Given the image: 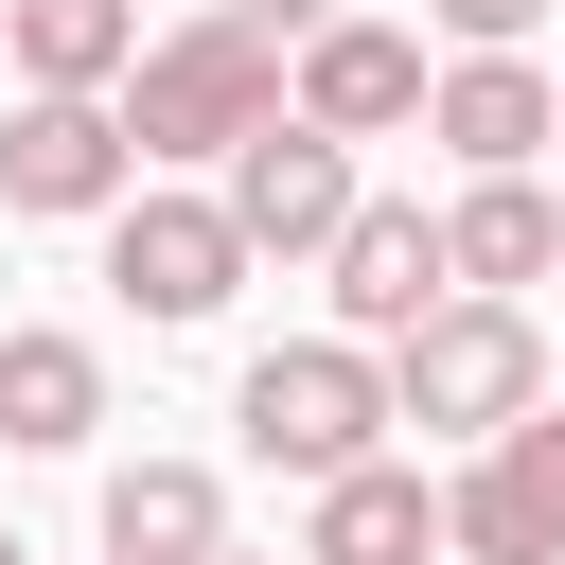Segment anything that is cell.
<instances>
[{
	"instance_id": "2e32d148",
	"label": "cell",
	"mask_w": 565,
	"mask_h": 565,
	"mask_svg": "<svg viewBox=\"0 0 565 565\" xmlns=\"http://www.w3.org/2000/svg\"><path fill=\"white\" fill-rule=\"evenodd\" d=\"M424 18H441V35H459V53H512V35H530V18H547V0H424Z\"/></svg>"
},
{
	"instance_id": "52a82bcc",
	"label": "cell",
	"mask_w": 565,
	"mask_h": 565,
	"mask_svg": "<svg viewBox=\"0 0 565 565\" xmlns=\"http://www.w3.org/2000/svg\"><path fill=\"white\" fill-rule=\"evenodd\" d=\"M106 282L177 335V318H212L230 282H247V230H230V194H141L124 177V212H106Z\"/></svg>"
},
{
	"instance_id": "44dd1931",
	"label": "cell",
	"mask_w": 565,
	"mask_h": 565,
	"mask_svg": "<svg viewBox=\"0 0 565 565\" xmlns=\"http://www.w3.org/2000/svg\"><path fill=\"white\" fill-rule=\"evenodd\" d=\"M106 565H124V547H106Z\"/></svg>"
},
{
	"instance_id": "3957f363",
	"label": "cell",
	"mask_w": 565,
	"mask_h": 565,
	"mask_svg": "<svg viewBox=\"0 0 565 565\" xmlns=\"http://www.w3.org/2000/svg\"><path fill=\"white\" fill-rule=\"evenodd\" d=\"M230 424H247V459H282V477L318 494V477H335V459H371L406 406H388V353H371V335H282V353H247Z\"/></svg>"
},
{
	"instance_id": "6da1fadb",
	"label": "cell",
	"mask_w": 565,
	"mask_h": 565,
	"mask_svg": "<svg viewBox=\"0 0 565 565\" xmlns=\"http://www.w3.org/2000/svg\"><path fill=\"white\" fill-rule=\"evenodd\" d=\"M247 124H282V35L265 18H177V35H141V71H124V141L141 159H230Z\"/></svg>"
},
{
	"instance_id": "e0dca14e",
	"label": "cell",
	"mask_w": 565,
	"mask_h": 565,
	"mask_svg": "<svg viewBox=\"0 0 565 565\" xmlns=\"http://www.w3.org/2000/svg\"><path fill=\"white\" fill-rule=\"evenodd\" d=\"M230 18H265V35H318V18H335V0H230Z\"/></svg>"
},
{
	"instance_id": "5bb4252c",
	"label": "cell",
	"mask_w": 565,
	"mask_h": 565,
	"mask_svg": "<svg viewBox=\"0 0 565 565\" xmlns=\"http://www.w3.org/2000/svg\"><path fill=\"white\" fill-rule=\"evenodd\" d=\"M441 247H459V282H494V300H512V282H547V265H565V212L530 194V159H494V177H459Z\"/></svg>"
},
{
	"instance_id": "9c48e42d",
	"label": "cell",
	"mask_w": 565,
	"mask_h": 565,
	"mask_svg": "<svg viewBox=\"0 0 565 565\" xmlns=\"http://www.w3.org/2000/svg\"><path fill=\"white\" fill-rule=\"evenodd\" d=\"M424 35L406 18H318L300 35V124H335V141H388V124H424Z\"/></svg>"
},
{
	"instance_id": "9a60e30c",
	"label": "cell",
	"mask_w": 565,
	"mask_h": 565,
	"mask_svg": "<svg viewBox=\"0 0 565 565\" xmlns=\"http://www.w3.org/2000/svg\"><path fill=\"white\" fill-rule=\"evenodd\" d=\"M18 88H124L141 71V0H0Z\"/></svg>"
},
{
	"instance_id": "277c9868",
	"label": "cell",
	"mask_w": 565,
	"mask_h": 565,
	"mask_svg": "<svg viewBox=\"0 0 565 565\" xmlns=\"http://www.w3.org/2000/svg\"><path fill=\"white\" fill-rule=\"evenodd\" d=\"M441 547H477V565H565V406H512V424L441 477Z\"/></svg>"
},
{
	"instance_id": "7c38bea8",
	"label": "cell",
	"mask_w": 565,
	"mask_h": 565,
	"mask_svg": "<svg viewBox=\"0 0 565 565\" xmlns=\"http://www.w3.org/2000/svg\"><path fill=\"white\" fill-rule=\"evenodd\" d=\"M88 424H106V353L53 335V318H18V335H0V441H18V459H71Z\"/></svg>"
},
{
	"instance_id": "ba28073f",
	"label": "cell",
	"mask_w": 565,
	"mask_h": 565,
	"mask_svg": "<svg viewBox=\"0 0 565 565\" xmlns=\"http://www.w3.org/2000/svg\"><path fill=\"white\" fill-rule=\"evenodd\" d=\"M318 265H335V335H371V353H388L424 300H459V247H441L424 194H353V230H335Z\"/></svg>"
},
{
	"instance_id": "ac0fdd59",
	"label": "cell",
	"mask_w": 565,
	"mask_h": 565,
	"mask_svg": "<svg viewBox=\"0 0 565 565\" xmlns=\"http://www.w3.org/2000/svg\"><path fill=\"white\" fill-rule=\"evenodd\" d=\"M212 565H265V547H212Z\"/></svg>"
},
{
	"instance_id": "8fae6325",
	"label": "cell",
	"mask_w": 565,
	"mask_h": 565,
	"mask_svg": "<svg viewBox=\"0 0 565 565\" xmlns=\"http://www.w3.org/2000/svg\"><path fill=\"white\" fill-rule=\"evenodd\" d=\"M441 547V494H424V459H335L318 477V512H300V565H424Z\"/></svg>"
},
{
	"instance_id": "ffe728a7",
	"label": "cell",
	"mask_w": 565,
	"mask_h": 565,
	"mask_svg": "<svg viewBox=\"0 0 565 565\" xmlns=\"http://www.w3.org/2000/svg\"><path fill=\"white\" fill-rule=\"evenodd\" d=\"M547 141H565V124H547Z\"/></svg>"
},
{
	"instance_id": "7a4b0ae2",
	"label": "cell",
	"mask_w": 565,
	"mask_h": 565,
	"mask_svg": "<svg viewBox=\"0 0 565 565\" xmlns=\"http://www.w3.org/2000/svg\"><path fill=\"white\" fill-rule=\"evenodd\" d=\"M388 406L441 424V441H494L512 406H547V335H530V300H494V282L424 300V318L388 335Z\"/></svg>"
},
{
	"instance_id": "5b68a950",
	"label": "cell",
	"mask_w": 565,
	"mask_h": 565,
	"mask_svg": "<svg viewBox=\"0 0 565 565\" xmlns=\"http://www.w3.org/2000/svg\"><path fill=\"white\" fill-rule=\"evenodd\" d=\"M230 230H247V265H318L335 230H353V141L335 124H247L230 141Z\"/></svg>"
},
{
	"instance_id": "8992f818",
	"label": "cell",
	"mask_w": 565,
	"mask_h": 565,
	"mask_svg": "<svg viewBox=\"0 0 565 565\" xmlns=\"http://www.w3.org/2000/svg\"><path fill=\"white\" fill-rule=\"evenodd\" d=\"M141 141H124V88H18L0 106V212H124Z\"/></svg>"
},
{
	"instance_id": "d6986e66",
	"label": "cell",
	"mask_w": 565,
	"mask_h": 565,
	"mask_svg": "<svg viewBox=\"0 0 565 565\" xmlns=\"http://www.w3.org/2000/svg\"><path fill=\"white\" fill-rule=\"evenodd\" d=\"M0 565H35V547H18V530H0Z\"/></svg>"
},
{
	"instance_id": "4fadbf2b",
	"label": "cell",
	"mask_w": 565,
	"mask_h": 565,
	"mask_svg": "<svg viewBox=\"0 0 565 565\" xmlns=\"http://www.w3.org/2000/svg\"><path fill=\"white\" fill-rule=\"evenodd\" d=\"M106 547L124 565H212L230 547V477L212 459H124L106 477Z\"/></svg>"
},
{
	"instance_id": "30bf717a",
	"label": "cell",
	"mask_w": 565,
	"mask_h": 565,
	"mask_svg": "<svg viewBox=\"0 0 565 565\" xmlns=\"http://www.w3.org/2000/svg\"><path fill=\"white\" fill-rule=\"evenodd\" d=\"M547 124H565V71H530V35H512V53H459V71L424 88V141H441L459 177H494V159H547Z\"/></svg>"
}]
</instances>
